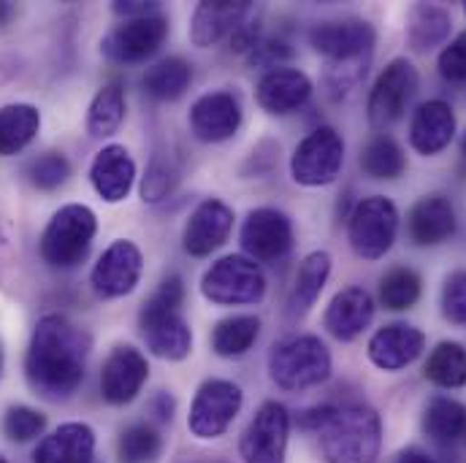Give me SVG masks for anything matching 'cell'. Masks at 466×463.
<instances>
[{"label": "cell", "mask_w": 466, "mask_h": 463, "mask_svg": "<svg viewBox=\"0 0 466 463\" xmlns=\"http://www.w3.org/2000/svg\"><path fill=\"white\" fill-rule=\"evenodd\" d=\"M371 320H374V298L363 287H345L331 298L323 323L334 339L352 342L369 328Z\"/></svg>", "instance_id": "cell-25"}, {"label": "cell", "mask_w": 466, "mask_h": 463, "mask_svg": "<svg viewBox=\"0 0 466 463\" xmlns=\"http://www.w3.org/2000/svg\"><path fill=\"white\" fill-rule=\"evenodd\" d=\"M238 238L249 260L279 263L293 249V223L279 209H271V206L252 209L241 226Z\"/></svg>", "instance_id": "cell-14"}, {"label": "cell", "mask_w": 466, "mask_h": 463, "mask_svg": "<svg viewBox=\"0 0 466 463\" xmlns=\"http://www.w3.org/2000/svg\"><path fill=\"white\" fill-rule=\"evenodd\" d=\"M437 68L445 82H453V85L466 82V33H459L451 44H445L437 60Z\"/></svg>", "instance_id": "cell-42"}, {"label": "cell", "mask_w": 466, "mask_h": 463, "mask_svg": "<svg viewBox=\"0 0 466 463\" xmlns=\"http://www.w3.org/2000/svg\"><path fill=\"white\" fill-rule=\"evenodd\" d=\"M160 450H163V439L149 423H133L116 439L119 463H155Z\"/></svg>", "instance_id": "cell-37"}, {"label": "cell", "mask_w": 466, "mask_h": 463, "mask_svg": "<svg viewBox=\"0 0 466 463\" xmlns=\"http://www.w3.org/2000/svg\"><path fill=\"white\" fill-rule=\"evenodd\" d=\"M451 25L453 19L442 5L418 3L410 8V16H407V41L415 52H429L448 41Z\"/></svg>", "instance_id": "cell-29"}, {"label": "cell", "mask_w": 466, "mask_h": 463, "mask_svg": "<svg viewBox=\"0 0 466 463\" xmlns=\"http://www.w3.org/2000/svg\"><path fill=\"white\" fill-rule=\"evenodd\" d=\"M258 106L274 116H288L312 98V79L299 68H271L260 76L255 90Z\"/></svg>", "instance_id": "cell-18"}, {"label": "cell", "mask_w": 466, "mask_h": 463, "mask_svg": "<svg viewBox=\"0 0 466 463\" xmlns=\"http://www.w3.org/2000/svg\"><path fill=\"white\" fill-rule=\"evenodd\" d=\"M93 458L96 431L87 423H63L33 453V463H93Z\"/></svg>", "instance_id": "cell-26"}, {"label": "cell", "mask_w": 466, "mask_h": 463, "mask_svg": "<svg viewBox=\"0 0 466 463\" xmlns=\"http://www.w3.org/2000/svg\"><path fill=\"white\" fill-rule=\"evenodd\" d=\"M207 301L220 307H247L266 296V277L260 266L244 255H226L212 263L201 279Z\"/></svg>", "instance_id": "cell-7"}, {"label": "cell", "mask_w": 466, "mask_h": 463, "mask_svg": "<svg viewBox=\"0 0 466 463\" xmlns=\"http://www.w3.org/2000/svg\"><path fill=\"white\" fill-rule=\"evenodd\" d=\"M241 104L228 90H212L190 106V130L198 141L220 144L241 127Z\"/></svg>", "instance_id": "cell-17"}, {"label": "cell", "mask_w": 466, "mask_h": 463, "mask_svg": "<svg viewBox=\"0 0 466 463\" xmlns=\"http://www.w3.org/2000/svg\"><path fill=\"white\" fill-rule=\"evenodd\" d=\"M96 231H98V220L90 206H82V204L63 206L60 212L52 215L49 226L41 236L44 263L60 271L76 268L87 257Z\"/></svg>", "instance_id": "cell-6"}, {"label": "cell", "mask_w": 466, "mask_h": 463, "mask_svg": "<svg viewBox=\"0 0 466 463\" xmlns=\"http://www.w3.org/2000/svg\"><path fill=\"white\" fill-rule=\"evenodd\" d=\"M90 337L63 315H44L35 323L25 355V377L35 396L49 401L71 398L87 368Z\"/></svg>", "instance_id": "cell-1"}, {"label": "cell", "mask_w": 466, "mask_h": 463, "mask_svg": "<svg viewBox=\"0 0 466 463\" xmlns=\"http://www.w3.org/2000/svg\"><path fill=\"white\" fill-rule=\"evenodd\" d=\"M407 233H410L412 244H418V247H437V244H445L448 238H453L456 209H453L451 198H445L440 193L423 196L410 209Z\"/></svg>", "instance_id": "cell-23"}, {"label": "cell", "mask_w": 466, "mask_h": 463, "mask_svg": "<svg viewBox=\"0 0 466 463\" xmlns=\"http://www.w3.org/2000/svg\"><path fill=\"white\" fill-rule=\"evenodd\" d=\"M301 428L318 434L326 463H377L382 420L366 404H323L299 418Z\"/></svg>", "instance_id": "cell-2"}, {"label": "cell", "mask_w": 466, "mask_h": 463, "mask_svg": "<svg viewBox=\"0 0 466 463\" xmlns=\"http://www.w3.org/2000/svg\"><path fill=\"white\" fill-rule=\"evenodd\" d=\"M260 337V320L252 315H233L212 328V349L220 357H238Z\"/></svg>", "instance_id": "cell-34"}, {"label": "cell", "mask_w": 466, "mask_h": 463, "mask_svg": "<svg viewBox=\"0 0 466 463\" xmlns=\"http://www.w3.org/2000/svg\"><path fill=\"white\" fill-rule=\"evenodd\" d=\"M464 445H466V434H464Z\"/></svg>", "instance_id": "cell-52"}, {"label": "cell", "mask_w": 466, "mask_h": 463, "mask_svg": "<svg viewBox=\"0 0 466 463\" xmlns=\"http://www.w3.org/2000/svg\"><path fill=\"white\" fill-rule=\"evenodd\" d=\"M241 404H244V393L236 382H231V379H207L190 404L187 428L198 439H218L228 431V426L236 420V415L241 409Z\"/></svg>", "instance_id": "cell-11"}, {"label": "cell", "mask_w": 466, "mask_h": 463, "mask_svg": "<svg viewBox=\"0 0 466 463\" xmlns=\"http://www.w3.org/2000/svg\"><path fill=\"white\" fill-rule=\"evenodd\" d=\"M249 0H207L196 8L190 25V41L201 49L215 46L226 35H233L249 16Z\"/></svg>", "instance_id": "cell-22"}, {"label": "cell", "mask_w": 466, "mask_h": 463, "mask_svg": "<svg viewBox=\"0 0 466 463\" xmlns=\"http://www.w3.org/2000/svg\"><path fill=\"white\" fill-rule=\"evenodd\" d=\"M174 396L171 393H157L155 398H152V404H149V412L155 415V420L157 423H171V418H174Z\"/></svg>", "instance_id": "cell-44"}, {"label": "cell", "mask_w": 466, "mask_h": 463, "mask_svg": "<svg viewBox=\"0 0 466 463\" xmlns=\"http://www.w3.org/2000/svg\"><path fill=\"white\" fill-rule=\"evenodd\" d=\"M374 38V27L363 19L320 22L309 30L312 49L326 57V87L334 98H345L363 82Z\"/></svg>", "instance_id": "cell-3"}, {"label": "cell", "mask_w": 466, "mask_h": 463, "mask_svg": "<svg viewBox=\"0 0 466 463\" xmlns=\"http://www.w3.org/2000/svg\"><path fill=\"white\" fill-rule=\"evenodd\" d=\"M41 130V112L30 104H8L0 109V157L19 155Z\"/></svg>", "instance_id": "cell-30"}, {"label": "cell", "mask_w": 466, "mask_h": 463, "mask_svg": "<svg viewBox=\"0 0 466 463\" xmlns=\"http://www.w3.org/2000/svg\"><path fill=\"white\" fill-rule=\"evenodd\" d=\"M90 182L106 204L125 201L136 182V163L130 152L119 144L104 146L90 166Z\"/></svg>", "instance_id": "cell-24"}, {"label": "cell", "mask_w": 466, "mask_h": 463, "mask_svg": "<svg viewBox=\"0 0 466 463\" xmlns=\"http://www.w3.org/2000/svg\"><path fill=\"white\" fill-rule=\"evenodd\" d=\"M399 236V209L385 196H371L355 204L348 220V241L363 260H380L390 252Z\"/></svg>", "instance_id": "cell-8"}, {"label": "cell", "mask_w": 466, "mask_h": 463, "mask_svg": "<svg viewBox=\"0 0 466 463\" xmlns=\"http://www.w3.org/2000/svg\"><path fill=\"white\" fill-rule=\"evenodd\" d=\"M331 352L318 337H290L268 352V374L277 388L299 393L323 385L331 377Z\"/></svg>", "instance_id": "cell-5"}, {"label": "cell", "mask_w": 466, "mask_h": 463, "mask_svg": "<svg viewBox=\"0 0 466 463\" xmlns=\"http://www.w3.org/2000/svg\"><path fill=\"white\" fill-rule=\"evenodd\" d=\"M418 87H420L418 68L407 57L390 60L369 93L366 115H369L371 127L382 130V127H390L393 122H399L407 115L412 98L418 96Z\"/></svg>", "instance_id": "cell-10"}, {"label": "cell", "mask_w": 466, "mask_h": 463, "mask_svg": "<svg viewBox=\"0 0 466 463\" xmlns=\"http://www.w3.org/2000/svg\"><path fill=\"white\" fill-rule=\"evenodd\" d=\"M442 315L456 326H466V268L448 274L442 285Z\"/></svg>", "instance_id": "cell-41"}, {"label": "cell", "mask_w": 466, "mask_h": 463, "mask_svg": "<svg viewBox=\"0 0 466 463\" xmlns=\"http://www.w3.org/2000/svg\"><path fill=\"white\" fill-rule=\"evenodd\" d=\"M464 14H466V3H464Z\"/></svg>", "instance_id": "cell-51"}, {"label": "cell", "mask_w": 466, "mask_h": 463, "mask_svg": "<svg viewBox=\"0 0 466 463\" xmlns=\"http://www.w3.org/2000/svg\"><path fill=\"white\" fill-rule=\"evenodd\" d=\"M423 377L445 390H459L466 385V347L459 342H440L429 352Z\"/></svg>", "instance_id": "cell-33"}, {"label": "cell", "mask_w": 466, "mask_h": 463, "mask_svg": "<svg viewBox=\"0 0 466 463\" xmlns=\"http://www.w3.org/2000/svg\"><path fill=\"white\" fill-rule=\"evenodd\" d=\"M360 168L366 176L377 182H390L399 179L407 168V155L399 146L396 138L390 136H374L363 149H360Z\"/></svg>", "instance_id": "cell-32"}, {"label": "cell", "mask_w": 466, "mask_h": 463, "mask_svg": "<svg viewBox=\"0 0 466 463\" xmlns=\"http://www.w3.org/2000/svg\"><path fill=\"white\" fill-rule=\"evenodd\" d=\"M46 428V418L30 407H8L3 415V434L11 442H30L41 437Z\"/></svg>", "instance_id": "cell-40"}, {"label": "cell", "mask_w": 466, "mask_h": 463, "mask_svg": "<svg viewBox=\"0 0 466 463\" xmlns=\"http://www.w3.org/2000/svg\"><path fill=\"white\" fill-rule=\"evenodd\" d=\"M464 155H466V136H464Z\"/></svg>", "instance_id": "cell-49"}, {"label": "cell", "mask_w": 466, "mask_h": 463, "mask_svg": "<svg viewBox=\"0 0 466 463\" xmlns=\"http://www.w3.org/2000/svg\"><path fill=\"white\" fill-rule=\"evenodd\" d=\"M193 82V65L185 57H163L144 74V90L155 101H177Z\"/></svg>", "instance_id": "cell-31"}, {"label": "cell", "mask_w": 466, "mask_h": 463, "mask_svg": "<svg viewBox=\"0 0 466 463\" xmlns=\"http://www.w3.org/2000/svg\"><path fill=\"white\" fill-rule=\"evenodd\" d=\"M293 55V49H290V44L285 41V38H260L258 44H255V49L249 52V60L255 63V65H266V68H279V63L282 60H288Z\"/></svg>", "instance_id": "cell-43"}, {"label": "cell", "mask_w": 466, "mask_h": 463, "mask_svg": "<svg viewBox=\"0 0 466 463\" xmlns=\"http://www.w3.org/2000/svg\"><path fill=\"white\" fill-rule=\"evenodd\" d=\"M456 138V112L448 101H426L410 119V146L418 155H440Z\"/></svg>", "instance_id": "cell-21"}, {"label": "cell", "mask_w": 466, "mask_h": 463, "mask_svg": "<svg viewBox=\"0 0 466 463\" xmlns=\"http://www.w3.org/2000/svg\"><path fill=\"white\" fill-rule=\"evenodd\" d=\"M331 263L334 260H331V255L326 249L309 252L301 260L299 274L293 279V287L288 293V304H285V312H288L290 320L304 317L315 307V301L320 298V293H323V287H326V282L331 277Z\"/></svg>", "instance_id": "cell-27"}, {"label": "cell", "mask_w": 466, "mask_h": 463, "mask_svg": "<svg viewBox=\"0 0 466 463\" xmlns=\"http://www.w3.org/2000/svg\"><path fill=\"white\" fill-rule=\"evenodd\" d=\"M420 285L423 282H420L418 271H412L407 266H396L380 279V301L390 312L412 309L420 298Z\"/></svg>", "instance_id": "cell-36"}, {"label": "cell", "mask_w": 466, "mask_h": 463, "mask_svg": "<svg viewBox=\"0 0 466 463\" xmlns=\"http://www.w3.org/2000/svg\"><path fill=\"white\" fill-rule=\"evenodd\" d=\"M141 271H144L141 249L127 238H116L93 266L90 285L101 298H122L136 290Z\"/></svg>", "instance_id": "cell-15"}, {"label": "cell", "mask_w": 466, "mask_h": 463, "mask_svg": "<svg viewBox=\"0 0 466 463\" xmlns=\"http://www.w3.org/2000/svg\"><path fill=\"white\" fill-rule=\"evenodd\" d=\"M125 119V90L122 85H104L93 104H90V112H87V130L90 136L96 138H106V136H115Z\"/></svg>", "instance_id": "cell-35"}, {"label": "cell", "mask_w": 466, "mask_h": 463, "mask_svg": "<svg viewBox=\"0 0 466 463\" xmlns=\"http://www.w3.org/2000/svg\"><path fill=\"white\" fill-rule=\"evenodd\" d=\"M147 377H149V363L144 352L130 345H119L109 352L101 368V396L115 407L130 404L141 393Z\"/></svg>", "instance_id": "cell-16"}, {"label": "cell", "mask_w": 466, "mask_h": 463, "mask_svg": "<svg viewBox=\"0 0 466 463\" xmlns=\"http://www.w3.org/2000/svg\"><path fill=\"white\" fill-rule=\"evenodd\" d=\"M231 206H226L218 198H207L190 215L185 233H182V247L193 257H207V255H212L215 249H220L226 244V238L231 236Z\"/></svg>", "instance_id": "cell-19"}, {"label": "cell", "mask_w": 466, "mask_h": 463, "mask_svg": "<svg viewBox=\"0 0 466 463\" xmlns=\"http://www.w3.org/2000/svg\"><path fill=\"white\" fill-rule=\"evenodd\" d=\"M345 163V141L342 136L323 125L299 141L290 157V176L301 187H326L337 182Z\"/></svg>", "instance_id": "cell-9"}, {"label": "cell", "mask_w": 466, "mask_h": 463, "mask_svg": "<svg viewBox=\"0 0 466 463\" xmlns=\"http://www.w3.org/2000/svg\"><path fill=\"white\" fill-rule=\"evenodd\" d=\"M185 282L182 277H166L157 290L144 301L138 315V328L152 355L163 360H185L193 349L190 323L182 317Z\"/></svg>", "instance_id": "cell-4"}, {"label": "cell", "mask_w": 466, "mask_h": 463, "mask_svg": "<svg viewBox=\"0 0 466 463\" xmlns=\"http://www.w3.org/2000/svg\"><path fill=\"white\" fill-rule=\"evenodd\" d=\"M14 14V5L11 3H0V25H5Z\"/></svg>", "instance_id": "cell-47"}, {"label": "cell", "mask_w": 466, "mask_h": 463, "mask_svg": "<svg viewBox=\"0 0 466 463\" xmlns=\"http://www.w3.org/2000/svg\"><path fill=\"white\" fill-rule=\"evenodd\" d=\"M25 176H27V182H30L33 187H38V190H57V187H63V185L68 182V176H71V163H68V157L60 155V152H44V155H38L35 160L27 163Z\"/></svg>", "instance_id": "cell-39"}, {"label": "cell", "mask_w": 466, "mask_h": 463, "mask_svg": "<svg viewBox=\"0 0 466 463\" xmlns=\"http://www.w3.org/2000/svg\"><path fill=\"white\" fill-rule=\"evenodd\" d=\"M290 415L279 401H266L241 434L244 463H285Z\"/></svg>", "instance_id": "cell-12"}, {"label": "cell", "mask_w": 466, "mask_h": 463, "mask_svg": "<svg viewBox=\"0 0 466 463\" xmlns=\"http://www.w3.org/2000/svg\"><path fill=\"white\" fill-rule=\"evenodd\" d=\"M166 35H168V19L163 14L136 16L109 30V35L101 41V49L112 63L133 65L152 57L163 46Z\"/></svg>", "instance_id": "cell-13"}, {"label": "cell", "mask_w": 466, "mask_h": 463, "mask_svg": "<svg viewBox=\"0 0 466 463\" xmlns=\"http://www.w3.org/2000/svg\"><path fill=\"white\" fill-rule=\"evenodd\" d=\"M179 185V166L171 155L166 152H157L152 155L149 166H147V174L141 179V198L144 204H160L166 201Z\"/></svg>", "instance_id": "cell-38"}, {"label": "cell", "mask_w": 466, "mask_h": 463, "mask_svg": "<svg viewBox=\"0 0 466 463\" xmlns=\"http://www.w3.org/2000/svg\"><path fill=\"white\" fill-rule=\"evenodd\" d=\"M393 463H437L429 453H423V450H418V448H407V450H401L399 456H396V461Z\"/></svg>", "instance_id": "cell-46"}, {"label": "cell", "mask_w": 466, "mask_h": 463, "mask_svg": "<svg viewBox=\"0 0 466 463\" xmlns=\"http://www.w3.org/2000/svg\"><path fill=\"white\" fill-rule=\"evenodd\" d=\"M0 463H5V458H3V456H0Z\"/></svg>", "instance_id": "cell-50"}, {"label": "cell", "mask_w": 466, "mask_h": 463, "mask_svg": "<svg viewBox=\"0 0 466 463\" xmlns=\"http://www.w3.org/2000/svg\"><path fill=\"white\" fill-rule=\"evenodd\" d=\"M115 14L125 16V19H136V16H149V14H157V3H144V0L115 3Z\"/></svg>", "instance_id": "cell-45"}, {"label": "cell", "mask_w": 466, "mask_h": 463, "mask_svg": "<svg viewBox=\"0 0 466 463\" xmlns=\"http://www.w3.org/2000/svg\"><path fill=\"white\" fill-rule=\"evenodd\" d=\"M423 431L442 448L464 442L466 434V407L456 398L437 396L423 409Z\"/></svg>", "instance_id": "cell-28"}, {"label": "cell", "mask_w": 466, "mask_h": 463, "mask_svg": "<svg viewBox=\"0 0 466 463\" xmlns=\"http://www.w3.org/2000/svg\"><path fill=\"white\" fill-rule=\"evenodd\" d=\"M0 374H3V347H0Z\"/></svg>", "instance_id": "cell-48"}, {"label": "cell", "mask_w": 466, "mask_h": 463, "mask_svg": "<svg viewBox=\"0 0 466 463\" xmlns=\"http://www.w3.org/2000/svg\"><path fill=\"white\" fill-rule=\"evenodd\" d=\"M426 349V337L410 323H390L382 326L369 339V360L382 371H401L415 363Z\"/></svg>", "instance_id": "cell-20"}]
</instances>
